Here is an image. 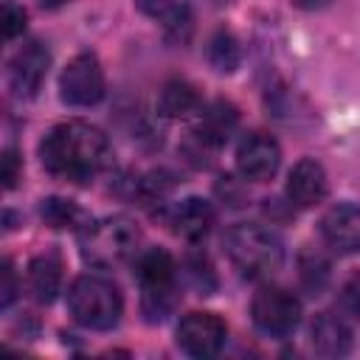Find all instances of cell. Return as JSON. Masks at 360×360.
<instances>
[{
  "mask_svg": "<svg viewBox=\"0 0 360 360\" xmlns=\"http://www.w3.org/2000/svg\"><path fill=\"white\" fill-rule=\"evenodd\" d=\"M39 160L51 177L84 186L107 166L110 141L98 127L87 121H65L42 138Z\"/></svg>",
  "mask_w": 360,
  "mask_h": 360,
  "instance_id": "obj_1",
  "label": "cell"
},
{
  "mask_svg": "<svg viewBox=\"0 0 360 360\" xmlns=\"http://www.w3.org/2000/svg\"><path fill=\"white\" fill-rule=\"evenodd\" d=\"M225 253L231 264L245 278H267L273 276L284 262V245L281 239L259 225V222H239L228 228L225 233Z\"/></svg>",
  "mask_w": 360,
  "mask_h": 360,
  "instance_id": "obj_2",
  "label": "cell"
},
{
  "mask_svg": "<svg viewBox=\"0 0 360 360\" xmlns=\"http://www.w3.org/2000/svg\"><path fill=\"white\" fill-rule=\"evenodd\" d=\"M79 250L90 267L124 264L141 250V228L124 214L104 217L96 222L90 219L79 231Z\"/></svg>",
  "mask_w": 360,
  "mask_h": 360,
  "instance_id": "obj_3",
  "label": "cell"
},
{
  "mask_svg": "<svg viewBox=\"0 0 360 360\" xmlns=\"http://www.w3.org/2000/svg\"><path fill=\"white\" fill-rule=\"evenodd\" d=\"M135 278L141 284V309L149 323L166 321L177 304V264L174 259L160 250L149 248L135 262Z\"/></svg>",
  "mask_w": 360,
  "mask_h": 360,
  "instance_id": "obj_4",
  "label": "cell"
},
{
  "mask_svg": "<svg viewBox=\"0 0 360 360\" xmlns=\"http://www.w3.org/2000/svg\"><path fill=\"white\" fill-rule=\"evenodd\" d=\"M68 309L84 329L107 332L121 321L124 298L104 276H79L68 290Z\"/></svg>",
  "mask_w": 360,
  "mask_h": 360,
  "instance_id": "obj_5",
  "label": "cell"
},
{
  "mask_svg": "<svg viewBox=\"0 0 360 360\" xmlns=\"http://www.w3.org/2000/svg\"><path fill=\"white\" fill-rule=\"evenodd\" d=\"M253 326L270 338H287L301 323V301L284 287H259L250 301Z\"/></svg>",
  "mask_w": 360,
  "mask_h": 360,
  "instance_id": "obj_6",
  "label": "cell"
},
{
  "mask_svg": "<svg viewBox=\"0 0 360 360\" xmlns=\"http://www.w3.org/2000/svg\"><path fill=\"white\" fill-rule=\"evenodd\" d=\"M59 98L70 107H93L104 98V70L96 53H76L59 76Z\"/></svg>",
  "mask_w": 360,
  "mask_h": 360,
  "instance_id": "obj_7",
  "label": "cell"
},
{
  "mask_svg": "<svg viewBox=\"0 0 360 360\" xmlns=\"http://www.w3.org/2000/svg\"><path fill=\"white\" fill-rule=\"evenodd\" d=\"M228 326L214 312H188L177 326V346L191 357H214L225 346Z\"/></svg>",
  "mask_w": 360,
  "mask_h": 360,
  "instance_id": "obj_8",
  "label": "cell"
},
{
  "mask_svg": "<svg viewBox=\"0 0 360 360\" xmlns=\"http://www.w3.org/2000/svg\"><path fill=\"white\" fill-rule=\"evenodd\" d=\"M51 53L39 39L25 42L11 59H8V87L17 98H34L48 76Z\"/></svg>",
  "mask_w": 360,
  "mask_h": 360,
  "instance_id": "obj_9",
  "label": "cell"
},
{
  "mask_svg": "<svg viewBox=\"0 0 360 360\" xmlns=\"http://www.w3.org/2000/svg\"><path fill=\"white\" fill-rule=\"evenodd\" d=\"M281 149L267 132H248L236 146V169L245 180L264 183L278 172Z\"/></svg>",
  "mask_w": 360,
  "mask_h": 360,
  "instance_id": "obj_10",
  "label": "cell"
},
{
  "mask_svg": "<svg viewBox=\"0 0 360 360\" xmlns=\"http://www.w3.org/2000/svg\"><path fill=\"white\" fill-rule=\"evenodd\" d=\"M321 236L338 253H360V205H332L321 219Z\"/></svg>",
  "mask_w": 360,
  "mask_h": 360,
  "instance_id": "obj_11",
  "label": "cell"
},
{
  "mask_svg": "<svg viewBox=\"0 0 360 360\" xmlns=\"http://www.w3.org/2000/svg\"><path fill=\"white\" fill-rule=\"evenodd\" d=\"M329 194V180L326 172L318 160L304 158L292 166L290 177H287V200L290 205L298 208H312L318 202H323V197Z\"/></svg>",
  "mask_w": 360,
  "mask_h": 360,
  "instance_id": "obj_12",
  "label": "cell"
},
{
  "mask_svg": "<svg viewBox=\"0 0 360 360\" xmlns=\"http://www.w3.org/2000/svg\"><path fill=\"white\" fill-rule=\"evenodd\" d=\"M236 124H239V112H236L233 104H228L222 98L211 101V104L200 107V115H197V124H194V141L200 146L219 149L233 135Z\"/></svg>",
  "mask_w": 360,
  "mask_h": 360,
  "instance_id": "obj_13",
  "label": "cell"
},
{
  "mask_svg": "<svg viewBox=\"0 0 360 360\" xmlns=\"http://www.w3.org/2000/svg\"><path fill=\"white\" fill-rule=\"evenodd\" d=\"M214 208L208 200L202 197H186L183 202H177L172 208V217H169V225L177 236L188 239V242H200L208 236V231L214 228Z\"/></svg>",
  "mask_w": 360,
  "mask_h": 360,
  "instance_id": "obj_14",
  "label": "cell"
},
{
  "mask_svg": "<svg viewBox=\"0 0 360 360\" xmlns=\"http://www.w3.org/2000/svg\"><path fill=\"white\" fill-rule=\"evenodd\" d=\"M312 349L323 357H343L352 352V329L343 315L335 312H318L309 326Z\"/></svg>",
  "mask_w": 360,
  "mask_h": 360,
  "instance_id": "obj_15",
  "label": "cell"
},
{
  "mask_svg": "<svg viewBox=\"0 0 360 360\" xmlns=\"http://www.w3.org/2000/svg\"><path fill=\"white\" fill-rule=\"evenodd\" d=\"M25 287L37 304H51L62 287V262L56 253H42L28 262Z\"/></svg>",
  "mask_w": 360,
  "mask_h": 360,
  "instance_id": "obj_16",
  "label": "cell"
},
{
  "mask_svg": "<svg viewBox=\"0 0 360 360\" xmlns=\"http://www.w3.org/2000/svg\"><path fill=\"white\" fill-rule=\"evenodd\" d=\"M158 110L166 118H186V115L200 110V93H197L194 84H188L183 79H172L160 87Z\"/></svg>",
  "mask_w": 360,
  "mask_h": 360,
  "instance_id": "obj_17",
  "label": "cell"
},
{
  "mask_svg": "<svg viewBox=\"0 0 360 360\" xmlns=\"http://www.w3.org/2000/svg\"><path fill=\"white\" fill-rule=\"evenodd\" d=\"M39 217L45 219V225L48 228H53V231H82L87 222H90V217L73 202V200H62V197H48V200H42V205H39Z\"/></svg>",
  "mask_w": 360,
  "mask_h": 360,
  "instance_id": "obj_18",
  "label": "cell"
},
{
  "mask_svg": "<svg viewBox=\"0 0 360 360\" xmlns=\"http://www.w3.org/2000/svg\"><path fill=\"white\" fill-rule=\"evenodd\" d=\"M138 8L149 17H155L166 31L180 34L191 28V8L183 0H135Z\"/></svg>",
  "mask_w": 360,
  "mask_h": 360,
  "instance_id": "obj_19",
  "label": "cell"
},
{
  "mask_svg": "<svg viewBox=\"0 0 360 360\" xmlns=\"http://www.w3.org/2000/svg\"><path fill=\"white\" fill-rule=\"evenodd\" d=\"M329 276H332V264H329V259L321 250L307 248V250L298 253V278H301L307 292L318 295L326 287Z\"/></svg>",
  "mask_w": 360,
  "mask_h": 360,
  "instance_id": "obj_20",
  "label": "cell"
},
{
  "mask_svg": "<svg viewBox=\"0 0 360 360\" xmlns=\"http://www.w3.org/2000/svg\"><path fill=\"white\" fill-rule=\"evenodd\" d=\"M239 59H242V51H239V42L231 31H217L208 42V62L214 70L219 73H233L239 68Z\"/></svg>",
  "mask_w": 360,
  "mask_h": 360,
  "instance_id": "obj_21",
  "label": "cell"
},
{
  "mask_svg": "<svg viewBox=\"0 0 360 360\" xmlns=\"http://www.w3.org/2000/svg\"><path fill=\"white\" fill-rule=\"evenodd\" d=\"M186 270H188L191 284H194L202 295H208V292L217 287V276H214V267H211V262H208L205 253H191V256L186 259Z\"/></svg>",
  "mask_w": 360,
  "mask_h": 360,
  "instance_id": "obj_22",
  "label": "cell"
},
{
  "mask_svg": "<svg viewBox=\"0 0 360 360\" xmlns=\"http://www.w3.org/2000/svg\"><path fill=\"white\" fill-rule=\"evenodd\" d=\"M172 188H174V180H172L166 172H152V174H146V177L141 180L138 194H141V200H146V202H160L163 197H169Z\"/></svg>",
  "mask_w": 360,
  "mask_h": 360,
  "instance_id": "obj_23",
  "label": "cell"
},
{
  "mask_svg": "<svg viewBox=\"0 0 360 360\" xmlns=\"http://www.w3.org/2000/svg\"><path fill=\"white\" fill-rule=\"evenodd\" d=\"M338 307H340V315H343V318L360 321V273H352V276L343 281Z\"/></svg>",
  "mask_w": 360,
  "mask_h": 360,
  "instance_id": "obj_24",
  "label": "cell"
},
{
  "mask_svg": "<svg viewBox=\"0 0 360 360\" xmlns=\"http://www.w3.org/2000/svg\"><path fill=\"white\" fill-rule=\"evenodd\" d=\"M25 20H28V17H25L22 6L6 0V6H3V37H6V39L20 37V34L25 31Z\"/></svg>",
  "mask_w": 360,
  "mask_h": 360,
  "instance_id": "obj_25",
  "label": "cell"
},
{
  "mask_svg": "<svg viewBox=\"0 0 360 360\" xmlns=\"http://www.w3.org/2000/svg\"><path fill=\"white\" fill-rule=\"evenodd\" d=\"M17 298V273L11 267V262L6 259L3 262V270H0V307L8 309Z\"/></svg>",
  "mask_w": 360,
  "mask_h": 360,
  "instance_id": "obj_26",
  "label": "cell"
},
{
  "mask_svg": "<svg viewBox=\"0 0 360 360\" xmlns=\"http://www.w3.org/2000/svg\"><path fill=\"white\" fill-rule=\"evenodd\" d=\"M20 180V158L14 149H6L3 152V186L6 188H14Z\"/></svg>",
  "mask_w": 360,
  "mask_h": 360,
  "instance_id": "obj_27",
  "label": "cell"
},
{
  "mask_svg": "<svg viewBox=\"0 0 360 360\" xmlns=\"http://www.w3.org/2000/svg\"><path fill=\"white\" fill-rule=\"evenodd\" d=\"M298 8H321V6H326L329 0H292Z\"/></svg>",
  "mask_w": 360,
  "mask_h": 360,
  "instance_id": "obj_28",
  "label": "cell"
}]
</instances>
